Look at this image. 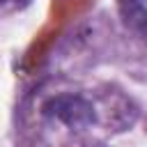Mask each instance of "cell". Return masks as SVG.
Returning <instances> with one entry per match:
<instances>
[{"label": "cell", "instance_id": "cell-1", "mask_svg": "<svg viewBox=\"0 0 147 147\" xmlns=\"http://www.w3.org/2000/svg\"><path fill=\"white\" fill-rule=\"evenodd\" d=\"M41 113L74 131H83L96 124V108L83 94H55L41 106Z\"/></svg>", "mask_w": 147, "mask_h": 147}, {"label": "cell", "instance_id": "cell-2", "mask_svg": "<svg viewBox=\"0 0 147 147\" xmlns=\"http://www.w3.org/2000/svg\"><path fill=\"white\" fill-rule=\"evenodd\" d=\"M119 16L131 32L147 41V0H119Z\"/></svg>", "mask_w": 147, "mask_h": 147}]
</instances>
